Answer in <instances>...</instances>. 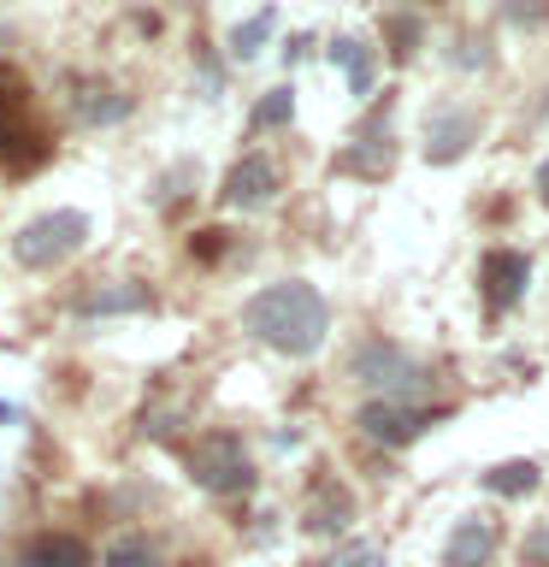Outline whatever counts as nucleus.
Listing matches in <instances>:
<instances>
[{
    "mask_svg": "<svg viewBox=\"0 0 549 567\" xmlns=\"http://www.w3.org/2000/svg\"><path fill=\"white\" fill-rule=\"evenodd\" d=\"M242 331L278 354H313L331 331V308L313 284L283 278V284H266V290H255L242 301Z\"/></svg>",
    "mask_w": 549,
    "mask_h": 567,
    "instance_id": "nucleus-1",
    "label": "nucleus"
},
{
    "mask_svg": "<svg viewBox=\"0 0 549 567\" xmlns=\"http://www.w3.org/2000/svg\"><path fill=\"white\" fill-rule=\"evenodd\" d=\"M89 213L77 207H53V213H35V219L12 237V260L30 266V272H53V266H65L77 248L89 243Z\"/></svg>",
    "mask_w": 549,
    "mask_h": 567,
    "instance_id": "nucleus-2",
    "label": "nucleus"
},
{
    "mask_svg": "<svg viewBox=\"0 0 549 567\" xmlns=\"http://www.w3.org/2000/svg\"><path fill=\"white\" fill-rule=\"evenodd\" d=\"M349 372H354L366 390H379L372 402H407V396H425V384H432L414 354L396 349V343H384V337H372V343L354 349V354H349Z\"/></svg>",
    "mask_w": 549,
    "mask_h": 567,
    "instance_id": "nucleus-3",
    "label": "nucleus"
},
{
    "mask_svg": "<svg viewBox=\"0 0 549 567\" xmlns=\"http://www.w3.org/2000/svg\"><path fill=\"white\" fill-rule=\"evenodd\" d=\"M184 461H189V478H195L201 491H213V496H237V491L255 485V461H248V450H242L237 432H207V437H195Z\"/></svg>",
    "mask_w": 549,
    "mask_h": 567,
    "instance_id": "nucleus-4",
    "label": "nucleus"
},
{
    "mask_svg": "<svg viewBox=\"0 0 549 567\" xmlns=\"http://www.w3.org/2000/svg\"><path fill=\"white\" fill-rule=\"evenodd\" d=\"M219 202H225V207H237V213H260V207H272V202H278V166H272L266 154H242L237 166L225 172Z\"/></svg>",
    "mask_w": 549,
    "mask_h": 567,
    "instance_id": "nucleus-5",
    "label": "nucleus"
},
{
    "mask_svg": "<svg viewBox=\"0 0 549 567\" xmlns=\"http://www.w3.org/2000/svg\"><path fill=\"white\" fill-rule=\"evenodd\" d=\"M437 420V408H407V402H366L361 408V432L372 437V443H390V450H402V443H414L425 425Z\"/></svg>",
    "mask_w": 549,
    "mask_h": 567,
    "instance_id": "nucleus-6",
    "label": "nucleus"
},
{
    "mask_svg": "<svg viewBox=\"0 0 549 567\" xmlns=\"http://www.w3.org/2000/svg\"><path fill=\"white\" fill-rule=\"evenodd\" d=\"M473 142H478L473 106H437V113L425 118V159H432V166H449V159H460Z\"/></svg>",
    "mask_w": 549,
    "mask_h": 567,
    "instance_id": "nucleus-7",
    "label": "nucleus"
},
{
    "mask_svg": "<svg viewBox=\"0 0 549 567\" xmlns=\"http://www.w3.org/2000/svg\"><path fill=\"white\" fill-rule=\"evenodd\" d=\"M390 159H396V148H390V101H379L372 118L361 124V136H354V148L343 154V166L379 177V172H390Z\"/></svg>",
    "mask_w": 549,
    "mask_h": 567,
    "instance_id": "nucleus-8",
    "label": "nucleus"
},
{
    "mask_svg": "<svg viewBox=\"0 0 549 567\" xmlns=\"http://www.w3.org/2000/svg\"><path fill=\"white\" fill-rule=\"evenodd\" d=\"M526 278H531V260L520 255V248H496V255H485V301L496 313L526 296Z\"/></svg>",
    "mask_w": 549,
    "mask_h": 567,
    "instance_id": "nucleus-9",
    "label": "nucleus"
},
{
    "mask_svg": "<svg viewBox=\"0 0 549 567\" xmlns=\"http://www.w3.org/2000/svg\"><path fill=\"white\" fill-rule=\"evenodd\" d=\"M154 296L148 284H131V278H113V284H95V290L77 296V313L83 319H113V313H148Z\"/></svg>",
    "mask_w": 549,
    "mask_h": 567,
    "instance_id": "nucleus-10",
    "label": "nucleus"
},
{
    "mask_svg": "<svg viewBox=\"0 0 549 567\" xmlns=\"http://www.w3.org/2000/svg\"><path fill=\"white\" fill-rule=\"evenodd\" d=\"M77 95H71V113H77L83 124H118V118H131V95L113 83H95V78H77L71 83Z\"/></svg>",
    "mask_w": 549,
    "mask_h": 567,
    "instance_id": "nucleus-11",
    "label": "nucleus"
},
{
    "mask_svg": "<svg viewBox=\"0 0 549 567\" xmlns=\"http://www.w3.org/2000/svg\"><path fill=\"white\" fill-rule=\"evenodd\" d=\"M496 561V532L490 520H460L449 532V549H443V567H490Z\"/></svg>",
    "mask_w": 549,
    "mask_h": 567,
    "instance_id": "nucleus-12",
    "label": "nucleus"
},
{
    "mask_svg": "<svg viewBox=\"0 0 549 567\" xmlns=\"http://www.w3.org/2000/svg\"><path fill=\"white\" fill-rule=\"evenodd\" d=\"M12 567H89V549L71 532H42L12 556Z\"/></svg>",
    "mask_w": 549,
    "mask_h": 567,
    "instance_id": "nucleus-13",
    "label": "nucleus"
},
{
    "mask_svg": "<svg viewBox=\"0 0 549 567\" xmlns=\"http://www.w3.org/2000/svg\"><path fill=\"white\" fill-rule=\"evenodd\" d=\"M354 520V496L336 485V478H325V485H319L313 496H308V532H319V538H331V532H343Z\"/></svg>",
    "mask_w": 549,
    "mask_h": 567,
    "instance_id": "nucleus-14",
    "label": "nucleus"
},
{
    "mask_svg": "<svg viewBox=\"0 0 549 567\" xmlns=\"http://www.w3.org/2000/svg\"><path fill=\"white\" fill-rule=\"evenodd\" d=\"M331 65H343L349 95H372V83H379V60H372V48L361 42V35H336V42H331Z\"/></svg>",
    "mask_w": 549,
    "mask_h": 567,
    "instance_id": "nucleus-15",
    "label": "nucleus"
},
{
    "mask_svg": "<svg viewBox=\"0 0 549 567\" xmlns=\"http://www.w3.org/2000/svg\"><path fill=\"white\" fill-rule=\"evenodd\" d=\"M272 30H278V12L272 7H260L255 18H242V24H230L225 35V48H230V60H255V53L272 42Z\"/></svg>",
    "mask_w": 549,
    "mask_h": 567,
    "instance_id": "nucleus-16",
    "label": "nucleus"
},
{
    "mask_svg": "<svg viewBox=\"0 0 549 567\" xmlns=\"http://www.w3.org/2000/svg\"><path fill=\"white\" fill-rule=\"evenodd\" d=\"M490 496H531L538 491V461H503V467L485 473Z\"/></svg>",
    "mask_w": 549,
    "mask_h": 567,
    "instance_id": "nucleus-17",
    "label": "nucleus"
},
{
    "mask_svg": "<svg viewBox=\"0 0 549 567\" xmlns=\"http://www.w3.org/2000/svg\"><path fill=\"white\" fill-rule=\"evenodd\" d=\"M101 567H159V549L142 538V532H118V538L106 544Z\"/></svg>",
    "mask_w": 549,
    "mask_h": 567,
    "instance_id": "nucleus-18",
    "label": "nucleus"
},
{
    "mask_svg": "<svg viewBox=\"0 0 549 567\" xmlns=\"http://www.w3.org/2000/svg\"><path fill=\"white\" fill-rule=\"evenodd\" d=\"M296 118V89H272L260 106H255V131H278V124Z\"/></svg>",
    "mask_w": 549,
    "mask_h": 567,
    "instance_id": "nucleus-19",
    "label": "nucleus"
},
{
    "mask_svg": "<svg viewBox=\"0 0 549 567\" xmlns=\"http://www.w3.org/2000/svg\"><path fill=\"white\" fill-rule=\"evenodd\" d=\"M319 567H384V549L354 538V544H343V549H331V556L319 561Z\"/></svg>",
    "mask_w": 549,
    "mask_h": 567,
    "instance_id": "nucleus-20",
    "label": "nucleus"
},
{
    "mask_svg": "<svg viewBox=\"0 0 549 567\" xmlns=\"http://www.w3.org/2000/svg\"><path fill=\"white\" fill-rule=\"evenodd\" d=\"M503 18L520 30H538V24H549V0H503Z\"/></svg>",
    "mask_w": 549,
    "mask_h": 567,
    "instance_id": "nucleus-21",
    "label": "nucleus"
},
{
    "mask_svg": "<svg viewBox=\"0 0 549 567\" xmlns=\"http://www.w3.org/2000/svg\"><path fill=\"white\" fill-rule=\"evenodd\" d=\"M384 30H390V42H396V60H414V48H419V18H402V12H396Z\"/></svg>",
    "mask_w": 549,
    "mask_h": 567,
    "instance_id": "nucleus-22",
    "label": "nucleus"
},
{
    "mask_svg": "<svg viewBox=\"0 0 549 567\" xmlns=\"http://www.w3.org/2000/svg\"><path fill=\"white\" fill-rule=\"evenodd\" d=\"M18 106H24V83H18L12 71H0V136H7V124H12Z\"/></svg>",
    "mask_w": 549,
    "mask_h": 567,
    "instance_id": "nucleus-23",
    "label": "nucleus"
},
{
    "mask_svg": "<svg viewBox=\"0 0 549 567\" xmlns=\"http://www.w3.org/2000/svg\"><path fill=\"white\" fill-rule=\"evenodd\" d=\"M520 561H526V567H549V526H538V532L520 544Z\"/></svg>",
    "mask_w": 549,
    "mask_h": 567,
    "instance_id": "nucleus-24",
    "label": "nucleus"
},
{
    "mask_svg": "<svg viewBox=\"0 0 549 567\" xmlns=\"http://www.w3.org/2000/svg\"><path fill=\"white\" fill-rule=\"evenodd\" d=\"M538 195H543V207H549V166L538 172Z\"/></svg>",
    "mask_w": 549,
    "mask_h": 567,
    "instance_id": "nucleus-25",
    "label": "nucleus"
},
{
    "mask_svg": "<svg viewBox=\"0 0 549 567\" xmlns=\"http://www.w3.org/2000/svg\"><path fill=\"white\" fill-rule=\"evenodd\" d=\"M12 420H18V414H12V408H7V402H0V425H12Z\"/></svg>",
    "mask_w": 549,
    "mask_h": 567,
    "instance_id": "nucleus-26",
    "label": "nucleus"
},
{
    "mask_svg": "<svg viewBox=\"0 0 549 567\" xmlns=\"http://www.w3.org/2000/svg\"><path fill=\"white\" fill-rule=\"evenodd\" d=\"M0 42H7V24H0Z\"/></svg>",
    "mask_w": 549,
    "mask_h": 567,
    "instance_id": "nucleus-27",
    "label": "nucleus"
}]
</instances>
